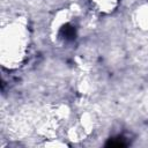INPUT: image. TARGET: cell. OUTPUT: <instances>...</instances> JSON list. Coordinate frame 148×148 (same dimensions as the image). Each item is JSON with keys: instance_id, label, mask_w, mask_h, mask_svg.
<instances>
[{"instance_id": "1", "label": "cell", "mask_w": 148, "mask_h": 148, "mask_svg": "<svg viewBox=\"0 0 148 148\" xmlns=\"http://www.w3.org/2000/svg\"><path fill=\"white\" fill-rule=\"evenodd\" d=\"M1 60L5 66H16L21 62L28 45V31L23 23L15 21L1 31Z\"/></svg>"}, {"instance_id": "2", "label": "cell", "mask_w": 148, "mask_h": 148, "mask_svg": "<svg viewBox=\"0 0 148 148\" xmlns=\"http://www.w3.org/2000/svg\"><path fill=\"white\" fill-rule=\"evenodd\" d=\"M91 2H94L101 10H105V12H111L116 6L118 0H90Z\"/></svg>"}]
</instances>
